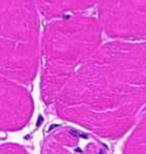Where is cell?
I'll return each instance as SVG.
<instances>
[{
  "label": "cell",
  "mask_w": 146,
  "mask_h": 154,
  "mask_svg": "<svg viewBox=\"0 0 146 154\" xmlns=\"http://www.w3.org/2000/svg\"><path fill=\"white\" fill-rule=\"evenodd\" d=\"M9 78L0 80V127L2 131L21 130L30 122L34 110L30 91Z\"/></svg>",
  "instance_id": "5b68a950"
},
{
  "label": "cell",
  "mask_w": 146,
  "mask_h": 154,
  "mask_svg": "<svg viewBox=\"0 0 146 154\" xmlns=\"http://www.w3.org/2000/svg\"><path fill=\"white\" fill-rule=\"evenodd\" d=\"M98 21L106 35L118 40H146V0H101Z\"/></svg>",
  "instance_id": "277c9868"
},
{
  "label": "cell",
  "mask_w": 146,
  "mask_h": 154,
  "mask_svg": "<svg viewBox=\"0 0 146 154\" xmlns=\"http://www.w3.org/2000/svg\"><path fill=\"white\" fill-rule=\"evenodd\" d=\"M146 106V40L101 46L61 91L55 113L111 140L125 136Z\"/></svg>",
  "instance_id": "6da1fadb"
},
{
  "label": "cell",
  "mask_w": 146,
  "mask_h": 154,
  "mask_svg": "<svg viewBox=\"0 0 146 154\" xmlns=\"http://www.w3.org/2000/svg\"><path fill=\"white\" fill-rule=\"evenodd\" d=\"M98 20L73 14L49 22L43 30L40 49V91L43 103H54L76 70L101 47Z\"/></svg>",
  "instance_id": "7a4b0ae2"
},
{
  "label": "cell",
  "mask_w": 146,
  "mask_h": 154,
  "mask_svg": "<svg viewBox=\"0 0 146 154\" xmlns=\"http://www.w3.org/2000/svg\"><path fill=\"white\" fill-rule=\"evenodd\" d=\"M0 153L1 154H24L27 153V151L21 145H17V144L8 143L4 144L0 149Z\"/></svg>",
  "instance_id": "9c48e42d"
},
{
  "label": "cell",
  "mask_w": 146,
  "mask_h": 154,
  "mask_svg": "<svg viewBox=\"0 0 146 154\" xmlns=\"http://www.w3.org/2000/svg\"><path fill=\"white\" fill-rule=\"evenodd\" d=\"M101 0H36L39 11L46 20L80 14Z\"/></svg>",
  "instance_id": "52a82bcc"
},
{
  "label": "cell",
  "mask_w": 146,
  "mask_h": 154,
  "mask_svg": "<svg viewBox=\"0 0 146 154\" xmlns=\"http://www.w3.org/2000/svg\"><path fill=\"white\" fill-rule=\"evenodd\" d=\"M36 0H0L1 75L23 85L34 80L40 60Z\"/></svg>",
  "instance_id": "3957f363"
},
{
  "label": "cell",
  "mask_w": 146,
  "mask_h": 154,
  "mask_svg": "<svg viewBox=\"0 0 146 154\" xmlns=\"http://www.w3.org/2000/svg\"><path fill=\"white\" fill-rule=\"evenodd\" d=\"M41 152L47 154L106 153L102 142L72 127H55L45 136Z\"/></svg>",
  "instance_id": "8992f818"
},
{
  "label": "cell",
  "mask_w": 146,
  "mask_h": 154,
  "mask_svg": "<svg viewBox=\"0 0 146 154\" xmlns=\"http://www.w3.org/2000/svg\"><path fill=\"white\" fill-rule=\"evenodd\" d=\"M125 153H146V111L123 145Z\"/></svg>",
  "instance_id": "ba28073f"
}]
</instances>
